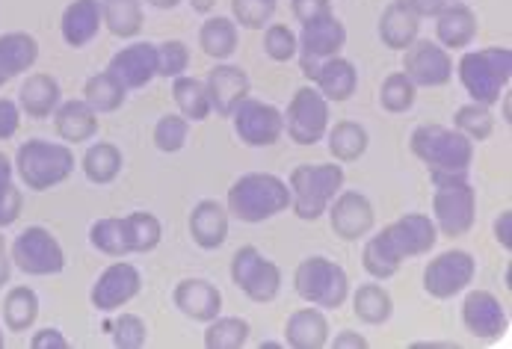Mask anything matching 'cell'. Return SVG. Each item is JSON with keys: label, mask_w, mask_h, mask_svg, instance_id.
<instances>
[{"label": "cell", "mask_w": 512, "mask_h": 349, "mask_svg": "<svg viewBox=\"0 0 512 349\" xmlns=\"http://www.w3.org/2000/svg\"><path fill=\"white\" fill-rule=\"evenodd\" d=\"M447 3H453V0H412L415 12H418L421 18H436Z\"/></svg>", "instance_id": "680465c9"}, {"label": "cell", "mask_w": 512, "mask_h": 349, "mask_svg": "<svg viewBox=\"0 0 512 349\" xmlns=\"http://www.w3.org/2000/svg\"><path fill=\"white\" fill-rule=\"evenodd\" d=\"M15 172L21 184L33 193H45L74 172V151L66 142L30 140L15 154Z\"/></svg>", "instance_id": "5b68a950"}, {"label": "cell", "mask_w": 512, "mask_h": 349, "mask_svg": "<svg viewBox=\"0 0 512 349\" xmlns=\"http://www.w3.org/2000/svg\"><path fill=\"white\" fill-rule=\"evenodd\" d=\"M30 347L33 349H66L69 347V341H66V335H63L60 329L48 326V329H39V332L30 338Z\"/></svg>", "instance_id": "11a10c76"}, {"label": "cell", "mask_w": 512, "mask_h": 349, "mask_svg": "<svg viewBox=\"0 0 512 349\" xmlns=\"http://www.w3.org/2000/svg\"><path fill=\"white\" fill-rule=\"evenodd\" d=\"M421 15L412 0H391L379 15V39L388 51H406L421 33Z\"/></svg>", "instance_id": "44dd1931"}, {"label": "cell", "mask_w": 512, "mask_h": 349, "mask_svg": "<svg viewBox=\"0 0 512 349\" xmlns=\"http://www.w3.org/2000/svg\"><path fill=\"white\" fill-rule=\"evenodd\" d=\"M190 69V48L181 39H166L157 45V77H181Z\"/></svg>", "instance_id": "c3c4849f"}, {"label": "cell", "mask_w": 512, "mask_h": 349, "mask_svg": "<svg viewBox=\"0 0 512 349\" xmlns=\"http://www.w3.org/2000/svg\"><path fill=\"white\" fill-rule=\"evenodd\" d=\"M190 6H193V12H199V15H208L214 6H217V0H187Z\"/></svg>", "instance_id": "6125c7cd"}, {"label": "cell", "mask_w": 512, "mask_h": 349, "mask_svg": "<svg viewBox=\"0 0 512 349\" xmlns=\"http://www.w3.org/2000/svg\"><path fill=\"white\" fill-rule=\"evenodd\" d=\"M60 101H63V92H60L57 77L42 74V71L30 74L21 83V89H18V110L27 119H48V116H54Z\"/></svg>", "instance_id": "cb8c5ba5"}, {"label": "cell", "mask_w": 512, "mask_h": 349, "mask_svg": "<svg viewBox=\"0 0 512 349\" xmlns=\"http://www.w3.org/2000/svg\"><path fill=\"white\" fill-rule=\"evenodd\" d=\"M54 131L66 142H89L98 134V113L80 98V101H60L54 110Z\"/></svg>", "instance_id": "83f0119b"}, {"label": "cell", "mask_w": 512, "mask_h": 349, "mask_svg": "<svg viewBox=\"0 0 512 349\" xmlns=\"http://www.w3.org/2000/svg\"><path fill=\"white\" fill-rule=\"evenodd\" d=\"M293 290L317 308H341L350 296V276L341 264L314 255L299 261L293 273Z\"/></svg>", "instance_id": "8992f818"}, {"label": "cell", "mask_w": 512, "mask_h": 349, "mask_svg": "<svg viewBox=\"0 0 512 349\" xmlns=\"http://www.w3.org/2000/svg\"><path fill=\"white\" fill-rule=\"evenodd\" d=\"M453 128L471 142H486L492 137V131H495V116H492L489 107L471 101V104H462L453 113Z\"/></svg>", "instance_id": "7bdbcfd3"}, {"label": "cell", "mask_w": 512, "mask_h": 349, "mask_svg": "<svg viewBox=\"0 0 512 349\" xmlns=\"http://www.w3.org/2000/svg\"><path fill=\"white\" fill-rule=\"evenodd\" d=\"M187 137H190V122H187L184 116H178V113L160 116L157 125H154V134H151L157 151H163V154L181 151V148L187 145Z\"/></svg>", "instance_id": "f6af8a7d"}, {"label": "cell", "mask_w": 512, "mask_h": 349, "mask_svg": "<svg viewBox=\"0 0 512 349\" xmlns=\"http://www.w3.org/2000/svg\"><path fill=\"white\" fill-rule=\"evenodd\" d=\"M409 151L430 169L433 184L468 178L474 163V142L444 125H418L409 137Z\"/></svg>", "instance_id": "6da1fadb"}, {"label": "cell", "mask_w": 512, "mask_h": 349, "mask_svg": "<svg viewBox=\"0 0 512 349\" xmlns=\"http://www.w3.org/2000/svg\"><path fill=\"white\" fill-rule=\"evenodd\" d=\"M39 317V296L33 287H12L3 299V323L9 332H27Z\"/></svg>", "instance_id": "74e56055"}, {"label": "cell", "mask_w": 512, "mask_h": 349, "mask_svg": "<svg viewBox=\"0 0 512 349\" xmlns=\"http://www.w3.org/2000/svg\"><path fill=\"white\" fill-rule=\"evenodd\" d=\"M122 228H125V243H128L131 255L154 252L160 246V240H163V225L148 210H134L128 216H122Z\"/></svg>", "instance_id": "1f68e13d"}, {"label": "cell", "mask_w": 512, "mask_h": 349, "mask_svg": "<svg viewBox=\"0 0 512 349\" xmlns=\"http://www.w3.org/2000/svg\"><path fill=\"white\" fill-rule=\"evenodd\" d=\"M107 71L131 92V89H143L154 77H157V45L151 42H134L128 48H122L119 54H113Z\"/></svg>", "instance_id": "ac0fdd59"}, {"label": "cell", "mask_w": 512, "mask_h": 349, "mask_svg": "<svg viewBox=\"0 0 512 349\" xmlns=\"http://www.w3.org/2000/svg\"><path fill=\"white\" fill-rule=\"evenodd\" d=\"M296 39H299L302 57L329 60V57H338L344 51V45H347V27L341 24V18H335V12H329V15L317 18V21L302 24V33Z\"/></svg>", "instance_id": "ffe728a7"}, {"label": "cell", "mask_w": 512, "mask_h": 349, "mask_svg": "<svg viewBox=\"0 0 512 349\" xmlns=\"http://www.w3.org/2000/svg\"><path fill=\"white\" fill-rule=\"evenodd\" d=\"M89 243L92 249H98L107 258H128V243H125V228H122V216H104L95 219L89 228Z\"/></svg>", "instance_id": "60d3db41"}, {"label": "cell", "mask_w": 512, "mask_h": 349, "mask_svg": "<svg viewBox=\"0 0 512 349\" xmlns=\"http://www.w3.org/2000/svg\"><path fill=\"white\" fill-rule=\"evenodd\" d=\"M80 166H83V175L92 184L104 187V184H113L119 178V172L125 166V157H122L119 145H113V142H92L86 148Z\"/></svg>", "instance_id": "f546056e"}, {"label": "cell", "mask_w": 512, "mask_h": 349, "mask_svg": "<svg viewBox=\"0 0 512 349\" xmlns=\"http://www.w3.org/2000/svg\"><path fill=\"white\" fill-rule=\"evenodd\" d=\"M101 21L119 39H134L143 30V0H101Z\"/></svg>", "instance_id": "d6a6232c"}, {"label": "cell", "mask_w": 512, "mask_h": 349, "mask_svg": "<svg viewBox=\"0 0 512 349\" xmlns=\"http://www.w3.org/2000/svg\"><path fill=\"white\" fill-rule=\"evenodd\" d=\"M329 344L338 349H365L367 347V338L362 332H353V329H344V332H338L335 338H329Z\"/></svg>", "instance_id": "6f0895ef"}, {"label": "cell", "mask_w": 512, "mask_h": 349, "mask_svg": "<svg viewBox=\"0 0 512 349\" xmlns=\"http://www.w3.org/2000/svg\"><path fill=\"white\" fill-rule=\"evenodd\" d=\"M477 219V190L468 178L439 181L433 196V222L444 237H465Z\"/></svg>", "instance_id": "52a82bcc"}, {"label": "cell", "mask_w": 512, "mask_h": 349, "mask_svg": "<svg viewBox=\"0 0 512 349\" xmlns=\"http://www.w3.org/2000/svg\"><path fill=\"white\" fill-rule=\"evenodd\" d=\"M462 323L480 341H495V338L507 335V329H510L504 302L489 290H468V296L462 302Z\"/></svg>", "instance_id": "2e32d148"}, {"label": "cell", "mask_w": 512, "mask_h": 349, "mask_svg": "<svg viewBox=\"0 0 512 349\" xmlns=\"http://www.w3.org/2000/svg\"><path fill=\"white\" fill-rule=\"evenodd\" d=\"M140 290H143V276H140V270H137L134 264H128V261L119 258L116 264H110V267L98 276V281L92 284L89 302H92L95 311L113 314V311L125 308L131 299H137Z\"/></svg>", "instance_id": "7c38bea8"}, {"label": "cell", "mask_w": 512, "mask_h": 349, "mask_svg": "<svg viewBox=\"0 0 512 349\" xmlns=\"http://www.w3.org/2000/svg\"><path fill=\"white\" fill-rule=\"evenodd\" d=\"M353 314L367 326H382L394 314V299L382 284L367 281V284H359V290L353 293Z\"/></svg>", "instance_id": "836d02e7"}, {"label": "cell", "mask_w": 512, "mask_h": 349, "mask_svg": "<svg viewBox=\"0 0 512 349\" xmlns=\"http://www.w3.org/2000/svg\"><path fill=\"white\" fill-rule=\"evenodd\" d=\"M326 145H329V154L335 157V163H353V160L365 157L370 137H367L365 125L344 119L326 131Z\"/></svg>", "instance_id": "4dcf8cb0"}, {"label": "cell", "mask_w": 512, "mask_h": 349, "mask_svg": "<svg viewBox=\"0 0 512 349\" xmlns=\"http://www.w3.org/2000/svg\"><path fill=\"white\" fill-rule=\"evenodd\" d=\"M21 205H24V196L15 187V181H12L6 190H0V228L12 225L21 216Z\"/></svg>", "instance_id": "816d5d0a"}, {"label": "cell", "mask_w": 512, "mask_h": 349, "mask_svg": "<svg viewBox=\"0 0 512 349\" xmlns=\"http://www.w3.org/2000/svg\"><path fill=\"white\" fill-rule=\"evenodd\" d=\"M477 30H480V21H477V12L468 3L453 0L436 15V36H439L441 48L462 51L477 39Z\"/></svg>", "instance_id": "7402d4cb"}, {"label": "cell", "mask_w": 512, "mask_h": 349, "mask_svg": "<svg viewBox=\"0 0 512 349\" xmlns=\"http://www.w3.org/2000/svg\"><path fill=\"white\" fill-rule=\"evenodd\" d=\"M83 101L95 110V113H116L119 107H125L128 101V89L110 74V71H98L86 80L83 86Z\"/></svg>", "instance_id": "d590c367"}, {"label": "cell", "mask_w": 512, "mask_h": 349, "mask_svg": "<svg viewBox=\"0 0 512 349\" xmlns=\"http://www.w3.org/2000/svg\"><path fill=\"white\" fill-rule=\"evenodd\" d=\"M264 54L273 63H291L299 54V39L288 24H270L264 33Z\"/></svg>", "instance_id": "7dc6e473"}, {"label": "cell", "mask_w": 512, "mask_h": 349, "mask_svg": "<svg viewBox=\"0 0 512 349\" xmlns=\"http://www.w3.org/2000/svg\"><path fill=\"white\" fill-rule=\"evenodd\" d=\"M9 255H12V264L27 276H57L66 267V252L60 240L42 225L24 228L12 240Z\"/></svg>", "instance_id": "ba28073f"}, {"label": "cell", "mask_w": 512, "mask_h": 349, "mask_svg": "<svg viewBox=\"0 0 512 349\" xmlns=\"http://www.w3.org/2000/svg\"><path fill=\"white\" fill-rule=\"evenodd\" d=\"M172 302L193 323H211L214 317H220L222 311L220 287L208 279L178 281L172 290Z\"/></svg>", "instance_id": "e0dca14e"}, {"label": "cell", "mask_w": 512, "mask_h": 349, "mask_svg": "<svg viewBox=\"0 0 512 349\" xmlns=\"http://www.w3.org/2000/svg\"><path fill=\"white\" fill-rule=\"evenodd\" d=\"M456 74L471 95L474 104L492 107L504 98L512 80V51L504 45L480 48V51H465Z\"/></svg>", "instance_id": "3957f363"}, {"label": "cell", "mask_w": 512, "mask_h": 349, "mask_svg": "<svg viewBox=\"0 0 512 349\" xmlns=\"http://www.w3.org/2000/svg\"><path fill=\"white\" fill-rule=\"evenodd\" d=\"M264 255L255 249V246H240L237 252H234V258H231V281L240 287L243 281H246V276L255 270V264L261 261Z\"/></svg>", "instance_id": "f907efd6"}, {"label": "cell", "mask_w": 512, "mask_h": 349, "mask_svg": "<svg viewBox=\"0 0 512 349\" xmlns=\"http://www.w3.org/2000/svg\"><path fill=\"white\" fill-rule=\"evenodd\" d=\"M477 276V261L465 249H447L436 255L424 270V290L433 299H453Z\"/></svg>", "instance_id": "8fae6325"}, {"label": "cell", "mask_w": 512, "mask_h": 349, "mask_svg": "<svg viewBox=\"0 0 512 349\" xmlns=\"http://www.w3.org/2000/svg\"><path fill=\"white\" fill-rule=\"evenodd\" d=\"M231 125H234V134L240 137L243 145L249 148H267V145H276L285 134V116L279 107L273 104H264L258 98H243L234 113L228 116Z\"/></svg>", "instance_id": "30bf717a"}, {"label": "cell", "mask_w": 512, "mask_h": 349, "mask_svg": "<svg viewBox=\"0 0 512 349\" xmlns=\"http://www.w3.org/2000/svg\"><path fill=\"white\" fill-rule=\"evenodd\" d=\"M205 89H208V98H211V113L217 116H231L234 107L249 98V74L240 69V66H228V63H217L214 69L208 71V80H205Z\"/></svg>", "instance_id": "d6986e66"}, {"label": "cell", "mask_w": 512, "mask_h": 349, "mask_svg": "<svg viewBox=\"0 0 512 349\" xmlns=\"http://www.w3.org/2000/svg\"><path fill=\"white\" fill-rule=\"evenodd\" d=\"M104 27L101 21V0H72L63 12L60 30L69 48H86L98 30Z\"/></svg>", "instance_id": "484cf974"}, {"label": "cell", "mask_w": 512, "mask_h": 349, "mask_svg": "<svg viewBox=\"0 0 512 349\" xmlns=\"http://www.w3.org/2000/svg\"><path fill=\"white\" fill-rule=\"evenodd\" d=\"M311 86L332 104H344L356 95V86H359V71L350 60H344L341 54L338 57H329V60H320L317 74L311 80Z\"/></svg>", "instance_id": "603a6c76"}, {"label": "cell", "mask_w": 512, "mask_h": 349, "mask_svg": "<svg viewBox=\"0 0 512 349\" xmlns=\"http://www.w3.org/2000/svg\"><path fill=\"white\" fill-rule=\"evenodd\" d=\"M403 74L415 83V86H444L453 77V60L447 54V48H441L439 42L430 39H415L406 51H403Z\"/></svg>", "instance_id": "9a60e30c"}, {"label": "cell", "mask_w": 512, "mask_h": 349, "mask_svg": "<svg viewBox=\"0 0 512 349\" xmlns=\"http://www.w3.org/2000/svg\"><path fill=\"white\" fill-rule=\"evenodd\" d=\"M18 125H21V110L15 101L9 98H0V140H12L18 134Z\"/></svg>", "instance_id": "db71d44e"}, {"label": "cell", "mask_w": 512, "mask_h": 349, "mask_svg": "<svg viewBox=\"0 0 512 349\" xmlns=\"http://www.w3.org/2000/svg\"><path fill=\"white\" fill-rule=\"evenodd\" d=\"M495 240L504 252H512V210H501V216L495 219Z\"/></svg>", "instance_id": "9f6ffc18"}, {"label": "cell", "mask_w": 512, "mask_h": 349, "mask_svg": "<svg viewBox=\"0 0 512 349\" xmlns=\"http://www.w3.org/2000/svg\"><path fill=\"white\" fill-rule=\"evenodd\" d=\"M326 213H329V228L335 231V237H341L347 243L367 237L376 225L373 202L359 190H341L332 199V205L326 208Z\"/></svg>", "instance_id": "5bb4252c"}, {"label": "cell", "mask_w": 512, "mask_h": 349, "mask_svg": "<svg viewBox=\"0 0 512 349\" xmlns=\"http://www.w3.org/2000/svg\"><path fill=\"white\" fill-rule=\"evenodd\" d=\"M199 48L217 60V63H225L234 51H237V24L225 15H217V18H208L199 30Z\"/></svg>", "instance_id": "8d00e7d4"}, {"label": "cell", "mask_w": 512, "mask_h": 349, "mask_svg": "<svg viewBox=\"0 0 512 349\" xmlns=\"http://www.w3.org/2000/svg\"><path fill=\"white\" fill-rule=\"evenodd\" d=\"M329 338V320L317 305L293 311L285 323V344L293 349L329 347Z\"/></svg>", "instance_id": "4316f807"}, {"label": "cell", "mask_w": 512, "mask_h": 349, "mask_svg": "<svg viewBox=\"0 0 512 349\" xmlns=\"http://www.w3.org/2000/svg\"><path fill=\"white\" fill-rule=\"evenodd\" d=\"M148 6H154V9H175L181 0H146Z\"/></svg>", "instance_id": "be15d7a7"}, {"label": "cell", "mask_w": 512, "mask_h": 349, "mask_svg": "<svg viewBox=\"0 0 512 349\" xmlns=\"http://www.w3.org/2000/svg\"><path fill=\"white\" fill-rule=\"evenodd\" d=\"M190 237L199 249H220L228 240V208L217 199H202L190 213Z\"/></svg>", "instance_id": "d4e9b609"}, {"label": "cell", "mask_w": 512, "mask_h": 349, "mask_svg": "<svg viewBox=\"0 0 512 349\" xmlns=\"http://www.w3.org/2000/svg\"><path fill=\"white\" fill-rule=\"evenodd\" d=\"M291 6L299 24L317 21V18H323V15L332 12V0H291Z\"/></svg>", "instance_id": "f5cc1de1"}, {"label": "cell", "mask_w": 512, "mask_h": 349, "mask_svg": "<svg viewBox=\"0 0 512 349\" xmlns=\"http://www.w3.org/2000/svg\"><path fill=\"white\" fill-rule=\"evenodd\" d=\"M9 276H12V255H9L6 237L0 234V290H3V284H9Z\"/></svg>", "instance_id": "91938a15"}, {"label": "cell", "mask_w": 512, "mask_h": 349, "mask_svg": "<svg viewBox=\"0 0 512 349\" xmlns=\"http://www.w3.org/2000/svg\"><path fill=\"white\" fill-rule=\"evenodd\" d=\"M36 60H39V42L30 33H21V30L3 33L0 36V89L21 71L33 69Z\"/></svg>", "instance_id": "f1b7e54d"}, {"label": "cell", "mask_w": 512, "mask_h": 349, "mask_svg": "<svg viewBox=\"0 0 512 349\" xmlns=\"http://www.w3.org/2000/svg\"><path fill=\"white\" fill-rule=\"evenodd\" d=\"M12 172H15V166H12L9 157L0 151V190H6V187L12 184Z\"/></svg>", "instance_id": "94428289"}, {"label": "cell", "mask_w": 512, "mask_h": 349, "mask_svg": "<svg viewBox=\"0 0 512 349\" xmlns=\"http://www.w3.org/2000/svg\"><path fill=\"white\" fill-rule=\"evenodd\" d=\"M148 326L137 314H119L113 323V347L119 349H140L146 347Z\"/></svg>", "instance_id": "681fc988"}, {"label": "cell", "mask_w": 512, "mask_h": 349, "mask_svg": "<svg viewBox=\"0 0 512 349\" xmlns=\"http://www.w3.org/2000/svg\"><path fill=\"white\" fill-rule=\"evenodd\" d=\"M282 116L285 131L296 145H317L329 131V101L314 86H299L288 104V113Z\"/></svg>", "instance_id": "9c48e42d"}, {"label": "cell", "mask_w": 512, "mask_h": 349, "mask_svg": "<svg viewBox=\"0 0 512 349\" xmlns=\"http://www.w3.org/2000/svg\"><path fill=\"white\" fill-rule=\"evenodd\" d=\"M382 237L388 240V246L397 252L400 261H409V258L430 255L436 249L439 228H436L433 216H427V213H406V216L394 219L391 225H385Z\"/></svg>", "instance_id": "4fadbf2b"}, {"label": "cell", "mask_w": 512, "mask_h": 349, "mask_svg": "<svg viewBox=\"0 0 512 349\" xmlns=\"http://www.w3.org/2000/svg\"><path fill=\"white\" fill-rule=\"evenodd\" d=\"M225 208H228V216L258 225V222H267L291 208V187L279 175L249 172L231 184V190L225 196Z\"/></svg>", "instance_id": "7a4b0ae2"}, {"label": "cell", "mask_w": 512, "mask_h": 349, "mask_svg": "<svg viewBox=\"0 0 512 349\" xmlns=\"http://www.w3.org/2000/svg\"><path fill=\"white\" fill-rule=\"evenodd\" d=\"M231 15L246 30H264L276 15V0H231Z\"/></svg>", "instance_id": "bcb514c9"}, {"label": "cell", "mask_w": 512, "mask_h": 349, "mask_svg": "<svg viewBox=\"0 0 512 349\" xmlns=\"http://www.w3.org/2000/svg\"><path fill=\"white\" fill-rule=\"evenodd\" d=\"M291 210L302 222H317L332 199L344 190V166L338 163H299L291 172Z\"/></svg>", "instance_id": "277c9868"}, {"label": "cell", "mask_w": 512, "mask_h": 349, "mask_svg": "<svg viewBox=\"0 0 512 349\" xmlns=\"http://www.w3.org/2000/svg\"><path fill=\"white\" fill-rule=\"evenodd\" d=\"M3 344H6V338H3V329H0V347H3Z\"/></svg>", "instance_id": "e7e4bbea"}, {"label": "cell", "mask_w": 512, "mask_h": 349, "mask_svg": "<svg viewBox=\"0 0 512 349\" xmlns=\"http://www.w3.org/2000/svg\"><path fill=\"white\" fill-rule=\"evenodd\" d=\"M240 290L252 299V302H273L276 296H279V290H282V270H279V264L276 261H270V258H261L258 264H255V270L246 276V281L240 284Z\"/></svg>", "instance_id": "f35d334b"}, {"label": "cell", "mask_w": 512, "mask_h": 349, "mask_svg": "<svg viewBox=\"0 0 512 349\" xmlns=\"http://www.w3.org/2000/svg\"><path fill=\"white\" fill-rule=\"evenodd\" d=\"M249 323L243 317H214L205 329L208 349H240L249 341Z\"/></svg>", "instance_id": "ee69618b"}, {"label": "cell", "mask_w": 512, "mask_h": 349, "mask_svg": "<svg viewBox=\"0 0 512 349\" xmlns=\"http://www.w3.org/2000/svg\"><path fill=\"white\" fill-rule=\"evenodd\" d=\"M172 98L187 122H205L211 116V98H208L205 80H199V77H190V74L175 77Z\"/></svg>", "instance_id": "e575fe53"}, {"label": "cell", "mask_w": 512, "mask_h": 349, "mask_svg": "<svg viewBox=\"0 0 512 349\" xmlns=\"http://www.w3.org/2000/svg\"><path fill=\"white\" fill-rule=\"evenodd\" d=\"M415 98H418V86L403 74V71H394L382 80L379 86V104L385 113L391 116H400V113H409L415 107Z\"/></svg>", "instance_id": "ab89813d"}, {"label": "cell", "mask_w": 512, "mask_h": 349, "mask_svg": "<svg viewBox=\"0 0 512 349\" xmlns=\"http://www.w3.org/2000/svg\"><path fill=\"white\" fill-rule=\"evenodd\" d=\"M362 264H365V270L376 281H385L391 279V276H397L400 267H403V261H400L397 252L388 246V240L382 237V231L373 234V237H367L365 252H362Z\"/></svg>", "instance_id": "b9f144b4"}]
</instances>
